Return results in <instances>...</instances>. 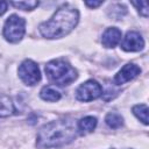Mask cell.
Returning <instances> with one entry per match:
<instances>
[{"label": "cell", "mask_w": 149, "mask_h": 149, "mask_svg": "<svg viewBox=\"0 0 149 149\" xmlns=\"http://www.w3.org/2000/svg\"><path fill=\"white\" fill-rule=\"evenodd\" d=\"M77 127L70 119H61L44 125L38 134L36 144L38 148H55L70 143L74 140Z\"/></svg>", "instance_id": "cell-1"}, {"label": "cell", "mask_w": 149, "mask_h": 149, "mask_svg": "<svg viewBox=\"0 0 149 149\" xmlns=\"http://www.w3.org/2000/svg\"><path fill=\"white\" fill-rule=\"evenodd\" d=\"M78 20V10L74 7L64 5L56 10L50 20L40 24V31L47 38H59L68 35L77 26Z\"/></svg>", "instance_id": "cell-2"}, {"label": "cell", "mask_w": 149, "mask_h": 149, "mask_svg": "<svg viewBox=\"0 0 149 149\" xmlns=\"http://www.w3.org/2000/svg\"><path fill=\"white\" fill-rule=\"evenodd\" d=\"M45 73L48 78L57 85H69L77 78V71L65 61L55 59L45 65Z\"/></svg>", "instance_id": "cell-3"}, {"label": "cell", "mask_w": 149, "mask_h": 149, "mask_svg": "<svg viewBox=\"0 0 149 149\" xmlns=\"http://www.w3.org/2000/svg\"><path fill=\"white\" fill-rule=\"evenodd\" d=\"M26 21L24 19L20 17L19 15H10L6 23H5V27H3V36L8 41V42H12V43H16L19 42L23 35H24V31H26Z\"/></svg>", "instance_id": "cell-4"}, {"label": "cell", "mask_w": 149, "mask_h": 149, "mask_svg": "<svg viewBox=\"0 0 149 149\" xmlns=\"http://www.w3.org/2000/svg\"><path fill=\"white\" fill-rule=\"evenodd\" d=\"M19 77L26 85H35L41 79V73L37 64L31 59H26L19 66Z\"/></svg>", "instance_id": "cell-5"}, {"label": "cell", "mask_w": 149, "mask_h": 149, "mask_svg": "<svg viewBox=\"0 0 149 149\" xmlns=\"http://www.w3.org/2000/svg\"><path fill=\"white\" fill-rule=\"evenodd\" d=\"M102 93L101 85L93 79L83 83L76 91V97L80 101H91L99 98Z\"/></svg>", "instance_id": "cell-6"}, {"label": "cell", "mask_w": 149, "mask_h": 149, "mask_svg": "<svg viewBox=\"0 0 149 149\" xmlns=\"http://www.w3.org/2000/svg\"><path fill=\"white\" fill-rule=\"evenodd\" d=\"M144 47V41L137 31H128L122 41L121 48L126 51H140Z\"/></svg>", "instance_id": "cell-7"}, {"label": "cell", "mask_w": 149, "mask_h": 149, "mask_svg": "<svg viewBox=\"0 0 149 149\" xmlns=\"http://www.w3.org/2000/svg\"><path fill=\"white\" fill-rule=\"evenodd\" d=\"M140 72H141V69H140L136 64H133V63L126 64V65L115 74L114 81H115L116 85L125 84V83H127V81L134 79Z\"/></svg>", "instance_id": "cell-8"}, {"label": "cell", "mask_w": 149, "mask_h": 149, "mask_svg": "<svg viewBox=\"0 0 149 149\" xmlns=\"http://www.w3.org/2000/svg\"><path fill=\"white\" fill-rule=\"evenodd\" d=\"M121 41V30L115 27L107 28L101 37V43L106 48H114Z\"/></svg>", "instance_id": "cell-9"}, {"label": "cell", "mask_w": 149, "mask_h": 149, "mask_svg": "<svg viewBox=\"0 0 149 149\" xmlns=\"http://www.w3.org/2000/svg\"><path fill=\"white\" fill-rule=\"evenodd\" d=\"M14 112H15V108L12 99L6 94L0 93V118L9 116Z\"/></svg>", "instance_id": "cell-10"}, {"label": "cell", "mask_w": 149, "mask_h": 149, "mask_svg": "<svg viewBox=\"0 0 149 149\" xmlns=\"http://www.w3.org/2000/svg\"><path fill=\"white\" fill-rule=\"evenodd\" d=\"M97 126V119L94 116H85L78 122V130L80 134H88L93 132Z\"/></svg>", "instance_id": "cell-11"}, {"label": "cell", "mask_w": 149, "mask_h": 149, "mask_svg": "<svg viewBox=\"0 0 149 149\" xmlns=\"http://www.w3.org/2000/svg\"><path fill=\"white\" fill-rule=\"evenodd\" d=\"M40 95L45 101H57V100L61 99V92L57 88H55L54 86H51V85L44 86L41 90Z\"/></svg>", "instance_id": "cell-12"}, {"label": "cell", "mask_w": 149, "mask_h": 149, "mask_svg": "<svg viewBox=\"0 0 149 149\" xmlns=\"http://www.w3.org/2000/svg\"><path fill=\"white\" fill-rule=\"evenodd\" d=\"M133 113L135 114V116L142 121L144 125H148V106L144 104L141 105H136L133 107Z\"/></svg>", "instance_id": "cell-13"}, {"label": "cell", "mask_w": 149, "mask_h": 149, "mask_svg": "<svg viewBox=\"0 0 149 149\" xmlns=\"http://www.w3.org/2000/svg\"><path fill=\"white\" fill-rule=\"evenodd\" d=\"M105 121H106V123H107L108 127L114 128V129L121 127L122 123H123L122 116L120 114H118V113H108L106 115V118H105Z\"/></svg>", "instance_id": "cell-14"}, {"label": "cell", "mask_w": 149, "mask_h": 149, "mask_svg": "<svg viewBox=\"0 0 149 149\" xmlns=\"http://www.w3.org/2000/svg\"><path fill=\"white\" fill-rule=\"evenodd\" d=\"M10 5L23 10H31L38 6V1H19V2L12 1Z\"/></svg>", "instance_id": "cell-15"}, {"label": "cell", "mask_w": 149, "mask_h": 149, "mask_svg": "<svg viewBox=\"0 0 149 149\" xmlns=\"http://www.w3.org/2000/svg\"><path fill=\"white\" fill-rule=\"evenodd\" d=\"M133 5L137 8V10L140 12L141 15H143L144 17L148 16V3L147 1H133Z\"/></svg>", "instance_id": "cell-16"}, {"label": "cell", "mask_w": 149, "mask_h": 149, "mask_svg": "<svg viewBox=\"0 0 149 149\" xmlns=\"http://www.w3.org/2000/svg\"><path fill=\"white\" fill-rule=\"evenodd\" d=\"M102 3V1H85V5L86 6H88V7H91V8H94V7H98V6H100Z\"/></svg>", "instance_id": "cell-17"}, {"label": "cell", "mask_w": 149, "mask_h": 149, "mask_svg": "<svg viewBox=\"0 0 149 149\" xmlns=\"http://www.w3.org/2000/svg\"><path fill=\"white\" fill-rule=\"evenodd\" d=\"M7 6L8 3L6 1H0V15H2L7 10Z\"/></svg>", "instance_id": "cell-18"}]
</instances>
